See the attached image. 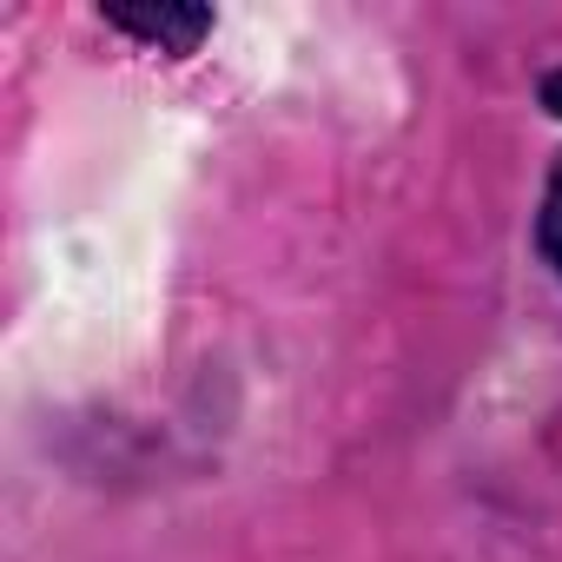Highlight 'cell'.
<instances>
[{"instance_id": "obj_1", "label": "cell", "mask_w": 562, "mask_h": 562, "mask_svg": "<svg viewBox=\"0 0 562 562\" xmlns=\"http://www.w3.org/2000/svg\"><path fill=\"white\" fill-rule=\"evenodd\" d=\"M106 21H113L120 34H133V41L159 47V54H192V47H199V34L212 27V14H205V8H106Z\"/></svg>"}, {"instance_id": "obj_2", "label": "cell", "mask_w": 562, "mask_h": 562, "mask_svg": "<svg viewBox=\"0 0 562 562\" xmlns=\"http://www.w3.org/2000/svg\"><path fill=\"white\" fill-rule=\"evenodd\" d=\"M542 258L555 265V278H562V166H555V179H549V199H542Z\"/></svg>"}]
</instances>
